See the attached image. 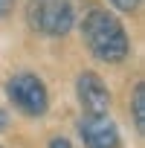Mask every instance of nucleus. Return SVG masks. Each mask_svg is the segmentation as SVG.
Listing matches in <instances>:
<instances>
[{
  "label": "nucleus",
  "mask_w": 145,
  "mask_h": 148,
  "mask_svg": "<svg viewBox=\"0 0 145 148\" xmlns=\"http://www.w3.org/2000/svg\"><path fill=\"white\" fill-rule=\"evenodd\" d=\"M81 35L90 47V52L99 58V61H107V64H116L122 61L128 52H131V41H128V32L125 26L119 23V18H113L110 12L105 9H90L81 21Z\"/></svg>",
  "instance_id": "obj_1"
},
{
  "label": "nucleus",
  "mask_w": 145,
  "mask_h": 148,
  "mask_svg": "<svg viewBox=\"0 0 145 148\" xmlns=\"http://www.w3.org/2000/svg\"><path fill=\"white\" fill-rule=\"evenodd\" d=\"M26 21L35 32H44L49 38L67 35L72 29V23H76L70 0H29L26 3Z\"/></svg>",
  "instance_id": "obj_2"
},
{
  "label": "nucleus",
  "mask_w": 145,
  "mask_h": 148,
  "mask_svg": "<svg viewBox=\"0 0 145 148\" xmlns=\"http://www.w3.org/2000/svg\"><path fill=\"white\" fill-rule=\"evenodd\" d=\"M6 93L12 99V105L26 113V116H44L47 108H49V93H47V84L32 76V73H18V76L9 79L6 84Z\"/></svg>",
  "instance_id": "obj_3"
},
{
  "label": "nucleus",
  "mask_w": 145,
  "mask_h": 148,
  "mask_svg": "<svg viewBox=\"0 0 145 148\" xmlns=\"http://www.w3.org/2000/svg\"><path fill=\"white\" fill-rule=\"evenodd\" d=\"M76 93H79V102L87 110V116H105L110 110V93L96 73H81L76 82Z\"/></svg>",
  "instance_id": "obj_4"
},
{
  "label": "nucleus",
  "mask_w": 145,
  "mask_h": 148,
  "mask_svg": "<svg viewBox=\"0 0 145 148\" xmlns=\"http://www.w3.org/2000/svg\"><path fill=\"white\" fill-rule=\"evenodd\" d=\"M79 134L87 148H119V128L107 113L105 116H84L79 122Z\"/></svg>",
  "instance_id": "obj_5"
},
{
  "label": "nucleus",
  "mask_w": 145,
  "mask_h": 148,
  "mask_svg": "<svg viewBox=\"0 0 145 148\" xmlns=\"http://www.w3.org/2000/svg\"><path fill=\"white\" fill-rule=\"evenodd\" d=\"M131 113H133L136 131L142 134V131H145V84H142V82H136V87H133V93H131Z\"/></svg>",
  "instance_id": "obj_6"
},
{
  "label": "nucleus",
  "mask_w": 145,
  "mask_h": 148,
  "mask_svg": "<svg viewBox=\"0 0 145 148\" xmlns=\"http://www.w3.org/2000/svg\"><path fill=\"white\" fill-rule=\"evenodd\" d=\"M110 6L119 12H136L139 9V0H110Z\"/></svg>",
  "instance_id": "obj_7"
},
{
  "label": "nucleus",
  "mask_w": 145,
  "mask_h": 148,
  "mask_svg": "<svg viewBox=\"0 0 145 148\" xmlns=\"http://www.w3.org/2000/svg\"><path fill=\"white\" fill-rule=\"evenodd\" d=\"M47 148H72V145H70V139H64V136H52Z\"/></svg>",
  "instance_id": "obj_8"
},
{
  "label": "nucleus",
  "mask_w": 145,
  "mask_h": 148,
  "mask_svg": "<svg viewBox=\"0 0 145 148\" xmlns=\"http://www.w3.org/2000/svg\"><path fill=\"white\" fill-rule=\"evenodd\" d=\"M12 6H15V0H0V18L9 15V12H12Z\"/></svg>",
  "instance_id": "obj_9"
},
{
  "label": "nucleus",
  "mask_w": 145,
  "mask_h": 148,
  "mask_svg": "<svg viewBox=\"0 0 145 148\" xmlns=\"http://www.w3.org/2000/svg\"><path fill=\"white\" fill-rule=\"evenodd\" d=\"M6 125H9V116H6L3 108H0V131H6Z\"/></svg>",
  "instance_id": "obj_10"
}]
</instances>
